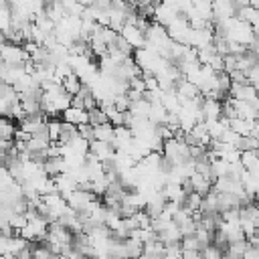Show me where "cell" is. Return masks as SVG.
I'll return each instance as SVG.
<instances>
[{
    "instance_id": "6da1fadb",
    "label": "cell",
    "mask_w": 259,
    "mask_h": 259,
    "mask_svg": "<svg viewBox=\"0 0 259 259\" xmlns=\"http://www.w3.org/2000/svg\"><path fill=\"white\" fill-rule=\"evenodd\" d=\"M0 57H2L4 65H20L26 59H30V55L20 45L8 42V40H2L0 42Z\"/></svg>"
},
{
    "instance_id": "7a4b0ae2",
    "label": "cell",
    "mask_w": 259,
    "mask_h": 259,
    "mask_svg": "<svg viewBox=\"0 0 259 259\" xmlns=\"http://www.w3.org/2000/svg\"><path fill=\"white\" fill-rule=\"evenodd\" d=\"M95 198V192H91V190H81V188H75V190H71L67 196H65V200H67V204L73 208V210H81L89 200H93Z\"/></svg>"
},
{
    "instance_id": "3957f363",
    "label": "cell",
    "mask_w": 259,
    "mask_h": 259,
    "mask_svg": "<svg viewBox=\"0 0 259 259\" xmlns=\"http://www.w3.org/2000/svg\"><path fill=\"white\" fill-rule=\"evenodd\" d=\"M119 34L132 45V49H138V47H144V42H146V36H144V32L136 26V24H123L121 28H119Z\"/></svg>"
},
{
    "instance_id": "277c9868",
    "label": "cell",
    "mask_w": 259,
    "mask_h": 259,
    "mask_svg": "<svg viewBox=\"0 0 259 259\" xmlns=\"http://www.w3.org/2000/svg\"><path fill=\"white\" fill-rule=\"evenodd\" d=\"M61 115H63V121H69V123H73V125H79V123L89 121V113H87V109H83V107H75V105L65 107V109L61 111Z\"/></svg>"
},
{
    "instance_id": "5b68a950",
    "label": "cell",
    "mask_w": 259,
    "mask_h": 259,
    "mask_svg": "<svg viewBox=\"0 0 259 259\" xmlns=\"http://www.w3.org/2000/svg\"><path fill=\"white\" fill-rule=\"evenodd\" d=\"M235 16H237L239 20L251 24V26L255 28V32H257V20H259V10H257V8H253V6H249V4H243V6H239V8L235 10Z\"/></svg>"
},
{
    "instance_id": "8992f818",
    "label": "cell",
    "mask_w": 259,
    "mask_h": 259,
    "mask_svg": "<svg viewBox=\"0 0 259 259\" xmlns=\"http://www.w3.org/2000/svg\"><path fill=\"white\" fill-rule=\"evenodd\" d=\"M239 162L243 164L245 170H249L253 174H259V156H257V150H241Z\"/></svg>"
},
{
    "instance_id": "52a82bcc",
    "label": "cell",
    "mask_w": 259,
    "mask_h": 259,
    "mask_svg": "<svg viewBox=\"0 0 259 259\" xmlns=\"http://www.w3.org/2000/svg\"><path fill=\"white\" fill-rule=\"evenodd\" d=\"M255 121H257V119H247V117H231L229 127H231V130H235L239 136H249V134H251V130H253V125H255Z\"/></svg>"
},
{
    "instance_id": "ba28073f",
    "label": "cell",
    "mask_w": 259,
    "mask_h": 259,
    "mask_svg": "<svg viewBox=\"0 0 259 259\" xmlns=\"http://www.w3.org/2000/svg\"><path fill=\"white\" fill-rule=\"evenodd\" d=\"M200 109H202L204 119H217V117L221 115V101H219V99H206V97H204Z\"/></svg>"
},
{
    "instance_id": "9c48e42d",
    "label": "cell",
    "mask_w": 259,
    "mask_h": 259,
    "mask_svg": "<svg viewBox=\"0 0 259 259\" xmlns=\"http://www.w3.org/2000/svg\"><path fill=\"white\" fill-rule=\"evenodd\" d=\"M188 180H190L192 190H194V192H198V194H206V192L210 190V180H208L206 176L198 174V172H192V174L188 176Z\"/></svg>"
},
{
    "instance_id": "30bf717a",
    "label": "cell",
    "mask_w": 259,
    "mask_h": 259,
    "mask_svg": "<svg viewBox=\"0 0 259 259\" xmlns=\"http://www.w3.org/2000/svg\"><path fill=\"white\" fill-rule=\"evenodd\" d=\"M93 138L95 140H101V142H111L113 140V125L109 121H103V123L93 125Z\"/></svg>"
},
{
    "instance_id": "8fae6325",
    "label": "cell",
    "mask_w": 259,
    "mask_h": 259,
    "mask_svg": "<svg viewBox=\"0 0 259 259\" xmlns=\"http://www.w3.org/2000/svg\"><path fill=\"white\" fill-rule=\"evenodd\" d=\"M81 83H83V81H81L75 73H69L65 79H61V87H63V91H65V93H69V95H75V93L79 91Z\"/></svg>"
},
{
    "instance_id": "7c38bea8",
    "label": "cell",
    "mask_w": 259,
    "mask_h": 259,
    "mask_svg": "<svg viewBox=\"0 0 259 259\" xmlns=\"http://www.w3.org/2000/svg\"><path fill=\"white\" fill-rule=\"evenodd\" d=\"M130 113L134 115V117H148V111H150V101L148 99H138V101H132L130 103Z\"/></svg>"
},
{
    "instance_id": "4fadbf2b",
    "label": "cell",
    "mask_w": 259,
    "mask_h": 259,
    "mask_svg": "<svg viewBox=\"0 0 259 259\" xmlns=\"http://www.w3.org/2000/svg\"><path fill=\"white\" fill-rule=\"evenodd\" d=\"M107 26L113 28L115 32H119V28L123 26V10L109 6V22H107Z\"/></svg>"
},
{
    "instance_id": "5bb4252c",
    "label": "cell",
    "mask_w": 259,
    "mask_h": 259,
    "mask_svg": "<svg viewBox=\"0 0 259 259\" xmlns=\"http://www.w3.org/2000/svg\"><path fill=\"white\" fill-rule=\"evenodd\" d=\"M123 247H125V255H130V257H142L144 245H142L140 241L127 237V239H123Z\"/></svg>"
},
{
    "instance_id": "9a60e30c",
    "label": "cell",
    "mask_w": 259,
    "mask_h": 259,
    "mask_svg": "<svg viewBox=\"0 0 259 259\" xmlns=\"http://www.w3.org/2000/svg\"><path fill=\"white\" fill-rule=\"evenodd\" d=\"M73 136H77V125L69 123V121H61V134H59V142L67 144Z\"/></svg>"
},
{
    "instance_id": "2e32d148",
    "label": "cell",
    "mask_w": 259,
    "mask_h": 259,
    "mask_svg": "<svg viewBox=\"0 0 259 259\" xmlns=\"http://www.w3.org/2000/svg\"><path fill=\"white\" fill-rule=\"evenodd\" d=\"M259 148V138L255 136H241L237 142V150H257Z\"/></svg>"
},
{
    "instance_id": "e0dca14e",
    "label": "cell",
    "mask_w": 259,
    "mask_h": 259,
    "mask_svg": "<svg viewBox=\"0 0 259 259\" xmlns=\"http://www.w3.org/2000/svg\"><path fill=\"white\" fill-rule=\"evenodd\" d=\"M200 257H206V259H221L223 257V251L214 245V243H206L200 247Z\"/></svg>"
},
{
    "instance_id": "ac0fdd59",
    "label": "cell",
    "mask_w": 259,
    "mask_h": 259,
    "mask_svg": "<svg viewBox=\"0 0 259 259\" xmlns=\"http://www.w3.org/2000/svg\"><path fill=\"white\" fill-rule=\"evenodd\" d=\"M87 113H89V123H91V125H97V123L107 121V115H105V111H103L99 105L93 107V109H89Z\"/></svg>"
},
{
    "instance_id": "d6986e66",
    "label": "cell",
    "mask_w": 259,
    "mask_h": 259,
    "mask_svg": "<svg viewBox=\"0 0 259 259\" xmlns=\"http://www.w3.org/2000/svg\"><path fill=\"white\" fill-rule=\"evenodd\" d=\"M47 132H49L51 142L59 140V134H61V121H59V119H47Z\"/></svg>"
},
{
    "instance_id": "ffe728a7",
    "label": "cell",
    "mask_w": 259,
    "mask_h": 259,
    "mask_svg": "<svg viewBox=\"0 0 259 259\" xmlns=\"http://www.w3.org/2000/svg\"><path fill=\"white\" fill-rule=\"evenodd\" d=\"M194 237H196V241H198L200 247H202V245L210 243V239H212V231H208V229H204V227H196V229H194Z\"/></svg>"
},
{
    "instance_id": "44dd1931",
    "label": "cell",
    "mask_w": 259,
    "mask_h": 259,
    "mask_svg": "<svg viewBox=\"0 0 259 259\" xmlns=\"http://www.w3.org/2000/svg\"><path fill=\"white\" fill-rule=\"evenodd\" d=\"M113 107L119 109V111H125L130 107V99L125 97V93H117L113 95Z\"/></svg>"
},
{
    "instance_id": "7402d4cb",
    "label": "cell",
    "mask_w": 259,
    "mask_h": 259,
    "mask_svg": "<svg viewBox=\"0 0 259 259\" xmlns=\"http://www.w3.org/2000/svg\"><path fill=\"white\" fill-rule=\"evenodd\" d=\"M77 134H79L81 138H85V140H93V125H91L89 121L79 123V125H77Z\"/></svg>"
},
{
    "instance_id": "603a6c76",
    "label": "cell",
    "mask_w": 259,
    "mask_h": 259,
    "mask_svg": "<svg viewBox=\"0 0 259 259\" xmlns=\"http://www.w3.org/2000/svg\"><path fill=\"white\" fill-rule=\"evenodd\" d=\"M125 97L130 99V103L132 101H138V99H142L144 97V91H138V89H132V87H127L125 89Z\"/></svg>"
},
{
    "instance_id": "cb8c5ba5",
    "label": "cell",
    "mask_w": 259,
    "mask_h": 259,
    "mask_svg": "<svg viewBox=\"0 0 259 259\" xmlns=\"http://www.w3.org/2000/svg\"><path fill=\"white\" fill-rule=\"evenodd\" d=\"M28 138H30V134H28V132H24L22 127H14L12 140H22V142H28Z\"/></svg>"
},
{
    "instance_id": "d4e9b609",
    "label": "cell",
    "mask_w": 259,
    "mask_h": 259,
    "mask_svg": "<svg viewBox=\"0 0 259 259\" xmlns=\"http://www.w3.org/2000/svg\"><path fill=\"white\" fill-rule=\"evenodd\" d=\"M93 6L95 8H109L111 6V0H93Z\"/></svg>"
},
{
    "instance_id": "484cf974",
    "label": "cell",
    "mask_w": 259,
    "mask_h": 259,
    "mask_svg": "<svg viewBox=\"0 0 259 259\" xmlns=\"http://www.w3.org/2000/svg\"><path fill=\"white\" fill-rule=\"evenodd\" d=\"M247 4L253 6V8H259V0H247Z\"/></svg>"
},
{
    "instance_id": "4316f807",
    "label": "cell",
    "mask_w": 259,
    "mask_h": 259,
    "mask_svg": "<svg viewBox=\"0 0 259 259\" xmlns=\"http://www.w3.org/2000/svg\"><path fill=\"white\" fill-rule=\"evenodd\" d=\"M130 2H138V0H130Z\"/></svg>"
}]
</instances>
